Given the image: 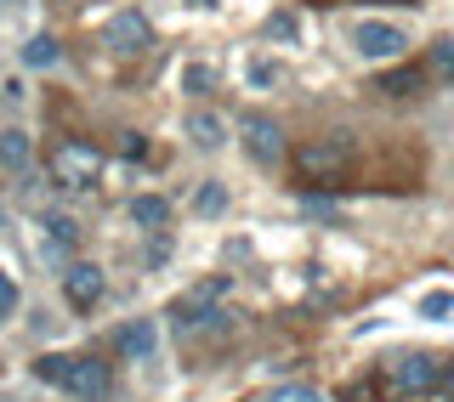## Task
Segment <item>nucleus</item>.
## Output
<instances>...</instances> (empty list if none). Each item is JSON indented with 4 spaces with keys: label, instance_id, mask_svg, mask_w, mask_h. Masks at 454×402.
I'll return each mask as SVG.
<instances>
[{
    "label": "nucleus",
    "instance_id": "nucleus-1",
    "mask_svg": "<svg viewBox=\"0 0 454 402\" xmlns=\"http://www.w3.org/2000/svg\"><path fill=\"white\" fill-rule=\"evenodd\" d=\"M35 380L51 385V391H68L80 402L103 397L108 391V363H97V357H74V352H51L35 363Z\"/></svg>",
    "mask_w": 454,
    "mask_h": 402
},
{
    "label": "nucleus",
    "instance_id": "nucleus-2",
    "mask_svg": "<svg viewBox=\"0 0 454 402\" xmlns=\"http://www.w3.org/2000/svg\"><path fill=\"white\" fill-rule=\"evenodd\" d=\"M51 182H57V188H68V193L97 188V182H103V148H91V142H80V136L57 142V153H51Z\"/></svg>",
    "mask_w": 454,
    "mask_h": 402
},
{
    "label": "nucleus",
    "instance_id": "nucleus-3",
    "mask_svg": "<svg viewBox=\"0 0 454 402\" xmlns=\"http://www.w3.org/2000/svg\"><path fill=\"white\" fill-rule=\"evenodd\" d=\"M290 159H295V170H301V182H340L347 176L352 148H347V136H318V142H301Z\"/></svg>",
    "mask_w": 454,
    "mask_h": 402
},
{
    "label": "nucleus",
    "instance_id": "nucleus-4",
    "mask_svg": "<svg viewBox=\"0 0 454 402\" xmlns=\"http://www.w3.org/2000/svg\"><path fill=\"white\" fill-rule=\"evenodd\" d=\"M454 385V363H443V357H403L397 363V391L403 397H426V391H449Z\"/></svg>",
    "mask_w": 454,
    "mask_h": 402
},
{
    "label": "nucleus",
    "instance_id": "nucleus-5",
    "mask_svg": "<svg viewBox=\"0 0 454 402\" xmlns=\"http://www.w3.org/2000/svg\"><path fill=\"white\" fill-rule=\"evenodd\" d=\"M239 136H245V148L262 165L284 159V131H278V120H267V113H245V120H239Z\"/></svg>",
    "mask_w": 454,
    "mask_h": 402
},
{
    "label": "nucleus",
    "instance_id": "nucleus-6",
    "mask_svg": "<svg viewBox=\"0 0 454 402\" xmlns=\"http://www.w3.org/2000/svg\"><path fill=\"white\" fill-rule=\"evenodd\" d=\"M352 46H358V57H369V63H392L409 40H403V28H392V23H358L352 28Z\"/></svg>",
    "mask_w": 454,
    "mask_h": 402
},
{
    "label": "nucleus",
    "instance_id": "nucleus-7",
    "mask_svg": "<svg viewBox=\"0 0 454 402\" xmlns=\"http://www.w3.org/2000/svg\"><path fill=\"white\" fill-rule=\"evenodd\" d=\"M103 40H108L114 51L137 57V51H148V46H153V28H148V18H142V12H114L108 28H103Z\"/></svg>",
    "mask_w": 454,
    "mask_h": 402
},
{
    "label": "nucleus",
    "instance_id": "nucleus-8",
    "mask_svg": "<svg viewBox=\"0 0 454 402\" xmlns=\"http://www.w3.org/2000/svg\"><path fill=\"white\" fill-rule=\"evenodd\" d=\"M63 295H68V306H97L103 300V267H91V261H74L63 272Z\"/></svg>",
    "mask_w": 454,
    "mask_h": 402
},
{
    "label": "nucleus",
    "instance_id": "nucleus-9",
    "mask_svg": "<svg viewBox=\"0 0 454 402\" xmlns=\"http://www.w3.org/2000/svg\"><path fill=\"white\" fill-rule=\"evenodd\" d=\"M153 346H160V335H153V323H148V318H137V323H125V329H120V357H125V363H148Z\"/></svg>",
    "mask_w": 454,
    "mask_h": 402
},
{
    "label": "nucleus",
    "instance_id": "nucleus-10",
    "mask_svg": "<svg viewBox=\"0 0 454 402\" xmlns=\"http://www.w3.org/2000/svg\"><path fill=\"white\" fill-rule=\"evenodd\" d=\"M28 159H35V142H28V131H0V170H12V176H23Z\"/></svg>",
    "mask_w": 454,
    "mask_h": 402
},
{
    "label": "nucleus",
    "instance_id": "nucleus-11",
    "mask_svg": "<svg viewBox=\"0 0 454 402\" xmlns=\"http://www.w3.org/2000/svg\"><path fill=\"white\" fill-rule=\"evenodd\" d=\"M222 295H227V278H210V283H199V290H188L170 306V318H188V312H210V306H222Z\"/></svg>",
    "mask_w": 454,
    "mask_h": 402
},
{
    "label": "nucleus",
    "instance_id": "nucleus-12",
    "mask_svg": "<svg viewBox=\"0 0 454 402\" xmlns=\"http://www.w3.org/2000/svg\"><path fill=\"white\" fill-rule=\"evenodd\" d=\"M131 221L160 233V227L170 221V198H160V193H137V198H131Z\"/></svg>",
    "mask_w": 454,
    "mask_h": 402
},
{
    "label": "nucleus",
    "instance_id": "nucleus-13",
    "mask_svg": "<svg viewBox=\"0 0 454 402\" xmlns=\"http://www.w3.org/2000/svg\"><path fill=\"white\" fill-rule=\"evenodd\" d=\"M188 136H193L205 153H216L222 142H227V125L216 120V113H193V120H188Z\"/></svg>",
    "mask_w": 454,
    "mask_h": 402
},
{
    "label": "nucleus",
    "instance_id": "nucleus-14",
    "mask_svg": "<svg viewBox=\"0 0 454 402\" xmlns=\"http://www.w3.org/2000/svg\"><path fill=\"white\" fill-rule=\"evenodd\" d=\"M426 74L443 80V85H454V40H437V46L426 51Z\"/></svg>",
    "mask_w": 454,
    "mask_h": 402
},
{
    "label": "nucleus",
    "instance_id": "nucleus-15",
    "mask_svg": "<svg viewBox=\"0 0 454 402\" xmlns=\"http://www.w3.org/2000/svg\"><path fill=\"white\" fill-rule=\"evenodd\" d=\"M375 91H387V97H409V91H420V68H392V74H380Z\"/></svg>",
    "mask_w": 454,
    "mask_h": 402
},
{
    "label": "nucleus",
    "instance_id": "nucleus-16",
    "mask_svg": "<svg viewBox=\"0 0 454 402\" xmlns=\"http://www.w3.org/2000/svg\"><path fill=\"white\" fill-rule=\"evenodd\" d=\"M23 63H28V68H51V63H57V40H51V35H35V40L23 46Z\"/></svg>",
    "mask_w": 454,
    "mask_h": 402
},
{
    "label": "nucleus",
    "instance_id": "nucleus-17",
    "mask_svg": "<svg viewBox=\"0 0 454 402\" xmlns=\"http://www.w3.org/2000/svg\"><path fill=\"white\" fill-rule=\"evenodd\" d=\"M12 312H18V283H12V272L0 267V323H6Z\"/></svg>",
    "mask_w": 454,
    "mask_h": 402
},
{
    "label": "nucleus",
    "instance_id": "nucleus-18",
    "mask_svg": "<svg viewBox=\"0 0 454 402\" xmlns=\"http://www.w3.org/2000/svg\"><path fill=\"white\" fill-rule=\"evenodd\" d=\"M420 312H426V318H449V312H454V295H449V290L426 295V300H420Z\"/></svg>",
    "mask_w": 454,
    "mask_h": 402
},
{
    "label": "nucleus",
    "instance_id": "nucleus-19",
    "mask_svg": "<svg viewBox=\"0 0 454 402\" xmlns=\"http://www.w3.org/2000/svg\"><path fill=\"white\" fill-rule=\"evenodd\" d=\"M267 402H324V397H318V391H307V385H278V391L267 397Z\"/></svg>",
    "mask_w": 454,
    "mask_h": 402
},
{
    "label": "nucleus",
    "instance_id": "nucleus-20",
    "mask_svg": "<svg viewBox=\"0 0 454 402\" xmlns=\"http://www.w3.org/2000/svg\"><path fill=\"white\" fill-rule=\"evenodd\" d=\"M46 233L57 244H74V221H68V215H46Z\"/></svg>",
    "mask_w": 454,
    "mask_h": 402
},
{
    "label": "nucleus",
    "instance_id": "nucleus-21",
    "mask_svg": "<svg viewBox=\"0 0 454 402\" xmlns=\"http://www.w3.org/2000/svg\"><path fill=\"white\" fill-rule=\"evenodd\" d=\"M222 205H227V193L216 188V182H210V188H205V193H199V210H205V215H216Z\"/></svg>",
    "mask_w": 454,
    "mask_h": 402
},
{
    "label": "nucleus",
    "instance_id": "nucleus-22",
    "mask_svg": "<svg viewBox=\"0 0 454 402\" xmlns=\"http://www.w3.org/2000/svg\"><path fill=\"white\" fill-rule=\"evenodd\" d=\"M210 80H216L210 68H188V91H210Z\"/></svg>",
    "mask_w": 454,
    "mask_h": 402
},
{
    "label": "nucleus",
    "instance_id": "nucleus-23",
    "mask_svg": "<svg viewBox=\"0 0 454 402\" xmlns=\"http://www.w3.org/2000/svg\"><path fill=\"white\" fill-rule=\"evenodd\" d=\"M250 80H255V85H273V80H278V68H273V63H255V68H250Z\"/></svg>",
    "mask_w": 454,
    "mask_h": 402
},
{
    "label": "nucleus",
    "instance_id": "nucleus-24",
    "mask_svg": "<svg viewBox=\"0 0 454 402\" xmlns=\"http://www.w3.org/2000/svg\"><path fill=\"white\" fill-rule=\"evenodd\" d=\"M347 402H380V391H369V385H352Z\"/></svg>",
    "mask_w": 454,
    "mask_h": 402
},
{
    "label": "nucleus",
    "instance_id": "nucleus-25",
    "mask_svg": "<svg viewBox=\"0 0 454 402\" xmlns=\"http://www.w3.org/2000/svg\"><path fill=\"white\" fill-rule=\"evenodd\" d=\"M12 221V210H6V198H0V227H6Z\"/></svg>",
    "mask_w": 454,
    "mask_h": 402
},
{
    "label": "nucleus",
    "instance_id": "nucleus-26",
    "mask_svg": "<svg viewBox=\"0 0 454 402\" xmlns=\"http://www.w3.org/2000/svg\"><path fill=\"white\" fill-rule=\"evenodd\" d=\"M199 6H210V0H199Z\"/></svg>",
    "mask_w": 454,
    "mask_h": 402
}]
</instances>
